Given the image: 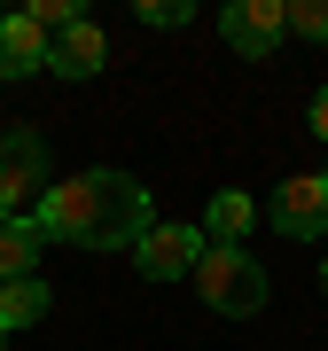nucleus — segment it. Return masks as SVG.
<instances>
[{"instance_id":"4468645a","label":"nucleus","mask_w":328,"mask_h":351,"mask_svg":"<svg viewBox=\"0 0 328 351\" xmlns=\"http://www.w3.org/2000/svg\"><path fill=\"white\" fill-rule=\"evenodd\" d=\"M188 0H141V24H149V32H180V24H188Z\"/></svg>"},{"instance_id":"423d86ee","label":"nucleus","mask_w":328,"mask_h":351,"mask_svg":"<svg viewBox=\"0 0 328 351\" xmlns=\"http://www.w3.org/2000/svg\"><path fill=\"white\" fill-rule=\"evenodd\" d=\"M203 250H211V242H203V226H149V234H141V250H133V265H141L149 281H188Z\"/></svg>"},{"instance_id":"f03ea898","label":"nucleus","mask_w":328,"mask_h":351,"mask_svg":"<svg viewBox=\"0 0 328 351\" xmlns=\"http://www.w3.org/2000/svg\"><path fill=\"white\" fill-rule=\"evenodd\" d=\"M196 297L211 304V313H227V320H250V313H266V265L250 258V250H203L196 258Z\"/></svg>"},{"instance_id":"ddd939ff","label":"nucleus","mask_w":328,"mask_h":351,"mask_svg":"<svg viewBox=\"0 0 328 351\" xmlns=\"http://www.w3.org/2000/svg\"><path fill=\"white\" fill-rule=\"evenodd\" d=\"M24 16H32V24H39V32L55 39V32H71V24H78V0H32Z\"/></svg>"},{"instance_id":"1a4fd4ad","label":"nucleus","mask_w":328,"mask_h":351,"mask_svg":"<svg viewBox=\"0 0 328 351\" xmlns=\"http://www.w3.org/2000/svg\"><path fill=\"white\" fill-rule=\"evenodd\" d=\"M39 250H47V226H39V211H32V219H0V281L39 274Z\"/></svg>"},{"instance_id":"20e7f679","label":"nucleus","mask_w":328,"mask_h":351,"mask_svg":"<svg viewBox=\"0 0 328 351\" xmlns=\"http://www.w3.org/2000/svg\"><path fill=\"white\" fill-rule=\"evenodd\" d=\"M219 39H227L235 55H250V63H266V55L290 39V8H281V0H227Z\"/></svg>"},{"instance_id":"9b49d317","label":"nucleus","mask_w":328,"mask_h":351,"mask_svg":"<svg viewBox=\"0 0 328 351\" xmlns=\"http://www.w3.org/2000/svg\"><path fill=\"white\" fill-rule=\"evenodd\" d=\"M47 281H39V274H24V281H0V328H8V336H16V328H39V320H47Z\"/></svg>"},{"instance_id":"f257e3e1","label":"nucleus","mask_w":328,"mask_h":351,"mask_svg":"<svg viewBox=\"0 0 328 351\" xmlns=\"http://www.w3.org/2000/svg\"><path fill=\"white\" fill-rule=\"evenodd\" d=\"M39 226L47 242H78V250H126L149 234V188L133 172H78L39 195Z\"/></svg>"},{"instance_id":"0eeeda50","label":"nucleus","mask_w":328,"mask_h":351,"mask_svg":"<svg viewBox=\"0 0 328 351\" xmlns=\"http://www.w3.org/2000/svg\"><path fill=\"white\" fill-rule=\"evenodd\" d=\"M102 63H110V32H102L94 16H78L71 32L47 39V71H55V78H94Z\"/></svg>"},{"instance_id":"9d476101","label":"nucleus","mask_w":328,"mask_h":351,"mask_svg":"<svg viewBox=\"0 0 328 351\" xmlns=\"http://www.w3.org/2000/svg\"><path fill=\"white\" fill-rule=\"evenodd\" d=\"M250 195L242 188H219L211 195V211H203V242H211V250H242V234H250Z\"/></svg>"},{"instance_id":"6e6552de","label":"nucleus","mask_w":328,"mask_h":351,"mask_svg":"<svg viewBox=\"0 0 328 351\" xmlns=\"http://www.w3.org/2000/svg\"><path fill=\"white\" fill-rule=\"evenodd\" d=\"M47 71V32L32 16H0V78H32Z\"/></svg>"},{"instance_id":"7ed1b4c3","label":"nucleus","mask_w":328,"mask_h":351,"mask_svg":"<svg viewBox=\"0 0 328 351\" xmlns=\"http://www.w3.org/2000/svg\"><path fill=\"white\" fill-rule=\"evenodd\" d=\"M39 195H47V141L0 133V219H32Z\"/></svg>"},{"instance_id":"39448f33","label":"nucleus","mask_w":328,"mask_h":351,"mask_svg":"<svg viewBox=\"0 0 328 351\" xmlns=\"http://www.w3.org/2000/svg\"><path fill=\"white\" fill-rule=\"evenodd\" d=\"M274 234H290V242H320L328 234V172H297L290 188L274 195Z\"/></svg>"},{"instance_id":"2eb2a0df","label":"nucleus","mask_w":328,"mask_h":351,"mask_svg":"<svg viewBox=\"0 0 328 351\" xmlns=\"http://www.w3.org/2000/svg\"><path fill=\"white\" fill-rule=\"evenodd\" d=\"M313 133H320V141H328V86H320V94H313Z\"/></svg>"},{"instance_id":"f8f14e48","label":"nucleus","mask_w":328,"mask_h":351,"mask_svg":"<svg viewBox=\"0 0 328 351\" xmlns=\"http://www.w3.org/2000/svg\"><path fill=\"white\" fill-rule=\"evenodd\" d=\"M290 8V32L313 39V47H328V0H281Z\"/></svg>"},{"instance_id":"f3484780","label":"nucleus","mask_w":328,"mask_h":351,"mask_svg":"<svg viewBox=\"0 0 328 351\" xmlns=\"http://www.w3.org/2000/svg\"><path fill=\"white\" fill-rule=\"evenodd\" d=\"M0 343H8V328H0Z\"/></svg>"},{"instance_id":"dca6fc26","label":"nucleus","mask_w":328,"mask_h":351,"mask_svg":"<svg viewBox=\"0 0 328 351\" xmlns=\"http://www.w3.org/2000/svg\"><path fill=\"white\" fill-rule=\"evenodd\" d=\"M320 289H328V265H320Z\"/></svg>"}]
</instances>
